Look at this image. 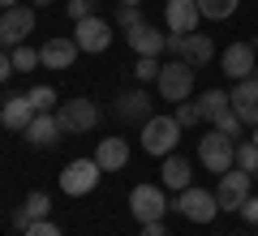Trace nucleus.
<instances>
[{"mask_svg": "<svg viewBox=\"0 0 258 236\" xmlns=\"http://www.w3.org/2000/svg\"><path fill=\"white\" fill-rule=\"evenodd\" d=\"M237 5L241 0H198V13L211 18V22H228L232 13H237Z\"/></svg>", "mask_w": 258, "mask_h": 236, "instance_id": "5701e85b", "label": "nucleus"}, {"mask_svg": "<svg viewBox=\"0 0 258 236\" xmlns=\"http://www.w3.org/2000/svg\"><path fill=\"white\" fill-rule=\"evenodd\" d=\"M74 60H78L74 35H56V39H47V43L39 47V64H43V69H74Z\"/></svg>", "mask_w": 258, "mask_h": 236, "instance_id": "4468645a", "label": "nucleus"}, {"mask_svg": "<svg viewBox=\"0 0 258 236\" xmlns=\"http://www.w3.org/2000/svg\"><path fill=\"white\" fill-rule=\"evenodd\" d=\"M112 26H120V30L142 26V9H138V5H120V9L112 13Z\"/></svg>", "mask_w": 258, "mask_h": 236, "instance_id": "c756f323", "label": "nucleus"}, {"mask_svg": "<svg viewBox=\"0 0 258 236\" xmlns=\"http://www.w3.org/2000/svg\"><path fill=\"white\" fill-rule=\"evenodd\" d=\"M176 125L181 129H194V125H203V108H198V99H185V103H176Z\"/></svg>", "mask_w": 258, "mask_h": 236, "instance_id": "393cba45", "label": "nucleus"}, {"mask_svg": "<svg viewBox=\"0 0 258 236\" xmlns=\"http://www.w3.org/2000/svg\"><path fill=\"white\" fill-rule=\"evenodd\" d=\"M254 60H258L254 43L237 39V43H228V47H224V56H220V69L228 73L232 82H245V77H254Z\"/></svg>", "mask_w": 258, "mask_h": 236, "instance_id": "f8f14e48", "label": "nucleus"}, {"mask_svg": "<svg viewBox=\"0 0 258 236\" xmlns=\"http://www.w3.org/2000/svg\"><path fill=\"white\" fill-rule=\"evenodd\" d=\"M9 73H18V69H13V56L0 47V82H9Z\"/></svg>", "mask_w": 258, "mask_h": 236, "instance_id": "f704fd0d", "label": "nucleus"}, {"mask_svg": "<svg viewBox=\"0 0 258 236\" xmlns=\"http://www.w3.org/2000/svg\"><path fill=\"white\" fill-rule=\"evenodd\" d=\"M198 164H203L207 172H215V176L232 172V168H237V142L224 137L220 129H211L207 137H198Z\"/></svg>", "mask_w": 258, "mask_h": 236, "instance_id": "f257e3e1", "label": "nucleus"}, {"mask_svg": "<svg viewBox=\"0 0 258 236\" xmlns=\"http://www.w3.org/2000/svg\"><path fill=\"white\" fill-rule=\"evenodd\" d=\"M30 30H35V9H30V5H13V9L0 13V47H5V52L22 47Z\"/></svg>", "mask_w": 258, "mask_h": 236, "instance_id": "0eeeda50", "label": "nucleus"}, {"mask_svg": "<svg viewBox=\"0 0 258 236\" xmlns=\"http://www.w3.org/2000/svg\"><path fill=\"white\" fill-rule=\"evenodd\" d=\"M13 227H18V232H26V227H30V219H26V210H22V206L13 210Z\"/></svg>", "mask_w": 258, "mask_h": 236, "instance_id": "4c0bfd02", "label": "nucleus"}, {"mask_svg": "<svg viewBox=\"0 0 258 236\" xmlns=\"http://www.w3.org/2000/svg\"><path fill=\"white\" fill-rule=\"evenodd\" d=\"M60 137H64V129H60V120H56V112H39V116L26 125V142L30 146H43L47 150V146H56Z\"/></svg>", "mask_w": 258, "mask_h": 236, "instance_id": "f3484780", "label": "nucleus"}, {"mask_svg": "<svg viewBox=\"0 0 258 236\" xmlns=\"http://www.w3.org/2000/svg\"><path fill=\"white\" fill-rule=\"evenodd\" d=\"M211 129H220V133H224V137H232V142H237V137H241V133H245V120H241V116H237V112H232V108H228V112H224V116H220V120H215V125H211Z\"/></svg>", "mask_w": 258, "mask_h": 236, "instance_id": "bb28decb", "label": "nucleus"}, {"mask_svg": "<svg viewBox=\"0 0 258 236\" xmlns=\"http://www.w3.org/2000/svg\"><path fill=\"white\" fill-rule=\"evenodd\" d=\"M95 9H99V0H69V5H64V13H69V22L95 18Z\"/></svg>", "mask_w": 258, "mask_h": 236, "instance_id": "2f4dec72", "label": "nucleus"}, {"mask_svg": "<svg viewBox=\"0 0 258 236\" xmlns=\"http://www.w3.org/2000/svg\"><path fill=\"white\" fill-rule=\"evenodd\" d=\"M164 22L172 35H194L203 13H198V0H164Z\"/></svg>", "mask_w": 258, "mask_h": 236, "instance_id": "ddd939ff", "label": "nucleus"}, {"mask_svg": "<svg viewBox=\"0 0 258 236\" xmlns=\"http://www.w3.org/2000/svg\"><path fill=\"white\" fill-rule=\"evenodd\" d=\"M22 236H64V232H60V227L52 223V219H35V223H30L26 232H22Z\"/></svg>", "mask_w": 258, "mask_h": 236, "instance_id": "473e14b6", "label": "nucleus"}, {"mask_svg": "<svg viewBox=\"0 0 258 236\" xmlns=\"http://www.w3.org/2000/svg\"><path fill=\"white\" fill-rule=\"evenodd\" d=\"M35 116H39V112H35V103H30L26 95H9L5 108H0V125H5V129H18V133H26V125Z\"/></svg>", "mask_w": 258, "mask_h": 236, "instance_id": "a211bd4d", "label": "nucleus"}, {"mask_svg": "<svg viewBox=\"0 0 258 236\" xmlns=\"http://www.w3.org/2000/svg\"><path fill=\"white\" fill-rule=\"evenodd\" d=\"M159 181H164V189H172V193H181V189H189L194 185V164L185 159V154H168L164 159V168H159Z\"/></svg>", "mask_w": 258, "mask_h": 236, "instance_id": "dca6fc26", "label": "nucleus"}, {"mask_svg": "<svg viewBox=\"0 0 258 236\" xmlns=\"http://www.w3.org/2000/svg\"><path fill=\"white\" fill-rule=\"evenodd\" d=\"M120 5H142V0H120Z\"/></svg>", "mask_w": 258, "mask_h": 236, "instance_id": "a19ab883", "label": "nucleus"}, {"mask_svg": "<svg viewBox=\"0 0 258 236\" xmlns=\"http://www.w3.org/2000/svg\"><path fill=\"white\" fill-rule=\"evenodd\" d=\"M168 210H172V202L164 198L159 185H134V189H129V215L138 219V223H155Z\"/></svg>", "mask_w": 258, "mask_h": 236, "instance_id": "39448f33", "label": "nucleus"}, {"mask_svg": "<svg viewBox=\"0 0 258 236\" xmlns=\"http://www.w3.org/2000/svg\"><path fill=\"white\" fill-rule=\"evenodd\" d=\"M74 43H78V52H86V56L108 52V47H112V22H103L99 13L74 22Z\"/></svg>", "mask_w": 258, "mask_h": 236, "instance_id": "6e6552de", "label": "nucleus"}, {"mask_svg": "<svg viewBox=\"0 0 258 236\" xmlns=\"http://www.w3.org/2000/svg\"><path fill=\"white\" fill-rule=\"evenodd\" d=\"M176 142H181L176 116H151L147 125H142V150L155 154V159H168V154L176 150Z\"/></svg>", "mask_w": 258, "mask_h": 236, "instance_id": "7ed1b4c3", "label": "nucleus"}, {"mask_svg": "<svg viewBox=\"0 0 258 236\" xmlns=\"http://www.w3.org/2000/svg\"><path fill=\"white\" fill-rule=\"evenodd\" d=\"M254 142H258V125H254Z\"/></svg>", "mask_w": 258, "mask_h": 236, "instance_id": "79ce46f5", "label": "nucleus"}, {"mask_svg": "<svg viewBox=\"0 0 258 236\" xmlns=\"http://www.w3.org/2000/svg\"><path fill=\"white\" fill-rule=\"evenodd\" d=\"M194 64H185V60H168L164 69H159V77H155V86H159V99L164 103H185V99H194Z\"/></svg>", "mask_w": 258, "mask_h": 236, "instance_id": "f03ea898", "label": "nucleus"}, {"mask_svg": "<svg viewBox=\"0 0 258 236\" xmlns=\"http://www.w3.org/2000/svg\"><path fill=\"white\" fill-rule=\"evenodd\" d=\"M103 168L95 164V159H74V164H64L60 172V189L69 193V198H82V193H91L95 185H99Z\"/></svg>", "mask_w": 258, "mask_h": 236, "instance_id": "9d476101", "label": "nucleus"}, {"mask_svg": "<svg viewBox=\"0 0 258 236\" xmlns=\"http://www.w3.org/2000/svg\"><path fill=\"white\" fill-rule=\"evenodd\" d=\"M95 164H99L103 172H120V168L129 164V142H125V137H99Z\"/></svg>", "mask_w": 258, "mask_h": 236, "instance_id": "aec40b11", "label": "nucleus"}, {"mask_svg": "<svg viewBox=\"0 0 258 236\" xmlns=\"http://www.w3.org/2000/svg\"><path fill=\"white\" fill-rule=\"evenodd\" d=\"M172 210H176V215H185L189 223H211V219L220 215V202H215L211 189L189 185V189H181V193L172 198Z\"/></svg>", "mask_w": 258, "mask_h": 236, "instance_id": "20e7f679", "label": "nucleus"}, {"mask_svg": "<svg viewBox=\"0 0 258 236\" xmlns=\"http://www.w3.org/2000/svg\"><path fill=\"white\" fill-rule=\"evenodd\" d=\"M254 185H258V172H254Z\"/></svg>", "mask_w": 258, "mask_h": 236, "instance_id": "37998d69", "label": "nucleus"}, {"mask_svg": "<svg viewBox=\"0 0 258 236\" xmlns=\"http://www.w3.org/2000/svg\"><path fill=\"white\" fill-rule=\"evenodd\" d=\"M181 43H185V35H172V30H168V47H164V52L176 60V56H181Z\"/></svg>", "mask_w": 258, "mask_h": 236, "instance_id": "c9c22d12", "label": "nucleus"}, {"mask_svg": "<svg viewBox=\"0 0 258 236\" xmlns=\"http://www.w3.org/2000/svg\"><path fill=\"white\" fill-rule=\"evenodd\" d=\"M237 215L245 219V223H258V193H249V198H245V206H241Z\"/></svg>", "mask_w": 258, "mask_h": 236, "instance_id": "72a5a7b5", "label": "nucleus"}, {"mask_svg": "<svg viewBox=\"0 0 258 236\" xmlns=\"http://www.w3.org/2000/svg\"><path fill=\"white\" fill-rule=\"evenodd\" d=\"M30 5H35V9H47V5H52V0H30Z\"/></svg>", "mask_w": 258, "mask_h": 236, "instance_id": "58836bf2", "label": "nucleus"}, {"mask_svg": "<svg viewBox=\"0 0 258 236\" xmlns=\"http://www.w3.org/2000/svg\"><path fill=\"white\" fill-rule=\"evenodd\" d=\"M198 108H203V120H207V125H215V120L232 108V95H228V91H203V95H198Z\"/></svg>", "mask_w": 258, "mask_h": 236, "instance_id": "4be33fe9", "label": "nucleus"}, {"mask_svg": "<svg viewBox=\"0 0 258 236\" xmlns=\"http://www.w3.org/2000/svg\"><path fill=\"white\" fill-rule=\"evenodd\" d=\"M237 168L241 172H258V142H237Z\"/></svg>", "mask_w": 258, "mask_h": 236, "instance_id": "cd10ccee", "label": "nucleus"}, {"mask_svg": "<svg viewBox=\"0 0 258 236\" xmlns=\"http://www.w3.org/2000/svg\"><path fill=\"white\" fill-rule=\"evenodd\" d=\"M125 39H129V47L138 56H159L168 47V35H159L151 22H142V26H134V30H125Z\"/></svg>", "mask_w": 258, "mask_h": 236, "instance_id": "6ab92c4d", "label": "nucleus"}, {"mask_svg": "<svg viewBox=\"0 0 258 236\" xmlns=\"http://www.w3.org/2000/svg\"><path fill=\"white\" fill-rule=\"evenodd\" d=\"M26 99L35 103V112H56V91L52 86H30Z\"/></svg>", "mask_w": 258, "mask_h": 236, "instance_id": "c85d7f7f", "label": "nucleus"}, {"mask_svg": "<svg viewBox=\"0 0 258 236\" xmlns=\"http://www.w3.org/2000/svg\"><path fill=\"white\" fill-rule=\"evenodd\" d=\"M22 210H26V219H30V223H35V219H47V215H52V198H47L43 189H35V193H26Z\"/></svg>", "mask_w": 258, "mask_h": 236, "instance_id": "b1692460", "label": "nucleus"}, {"mask_svg": "<svg viewBox=\"0 0 258 236\" xmlns=\"http://www.w3.org/2000/svg\"><path fill=\"white\" fill-rule=\"evenodd\" d=\"M112 112H116L120 125H147L155 112H151V95L147 86H134V91H120L116 99H112Z\"/></svg>", "mask_w": 258, "mask_h": 236, "instance_id": "1a4fd4ad", "label": "nucleus"}, {"mask_svg": "<svg viewBox=\"0 0 258 236\" xmlns=\"http://www.w3.org/2000/svg\"><path fill=\"white\" fill-rule=\"evenodd\" d=\"M13 69H18V73H30V69H35V64H39V47H26V43H22V47H13Z\"/></svg>", "mask_w": 258, "mask_h": 236, "instance_id": "7c9ffc66", "label": "nucleus"}, {"mask_svg": "<svg viewBox=\"0 0 258 236\" xmlns=\"http://www.w3.org/2000/svg\"><path fill=\"white\" fill-rule=\"evenodd\" d=\"M138 236H168V227H164V219H155V223H142Z\"/></svg>", "mask_w": 258, "mask_h": 236, "instance_id": "e433bc0d", "label": "nucleus"}, {"mask_svg": "<svg viewBox=\"0 0 258 236\" xmlns=\"http://www.w3.org/2000/svg\"><path fill=\"white\" fill-rule=\"evenodd\" d=\"M13 5H18V0H0V9H13Z\"/></svg>", "mask_w": 258, "mask_h": 236, "instance_id": "ea45409f", "label": "nucleus"}, {"mask_svg": "<svg viewBox=\"0 0 258 236\" xmlns=\"http://www.w3.org/2000/svg\"><path fill=\"white\" fill-rule=\"evenodd\" d=\"M159 56H138V64H134V77H138V86H147V82H155L159 77Z\"/></svg>", "mask_w": 258, "mask_h": 236, "instance_id": "a878e982", "label": "nucleus"}, {"mask_svg": "<svg viewBox=\"0 0 258 236\" xmlns=\"http://www.w3.org/2000/svg\"><path fill=\"white\" fill-rule=\"evenodd\" d=\"M56 120H60L64 133H91V129L99 125V103L86 99V95H78V99H69V103L56 108Z\"/></svg>", "mask_w": 258, "mask_h": 236, "instance_id": "423d86ee", "label": "nucleus"}, {"mask_svg": "<svg viewBox=\"0 0 258 236\" xmlns=\"http://www.w3.org/2000/svg\"><path fill=\"white\" fill-rule=\"evenodd\" d=\"M228 95H232V112L254 129L258 125V73H254V77H245V82H237Z\"/></svg>", "mask_w": 258, "mask_h": 236, "instance_id": "2eb2a0df", "label": "nucleus"}, {"mask_svg": "<svg viewBox=\"0 0 258 236\" xmlns=\"http://www.w3.org/2000/svg\"><path fill=\"white\" fill-rule=\"evenodd\" d=\"M249 181H254V172H241V168H232V172L220 176V185H215V202H220V210H241L249 198Z\"/></svg>", "mask_w": 258, "mask_h": 236, "instance_id": "9b49d317", "label": "nucleus"}, {"mask_svg": "<svg viewBox=\"0 0 258 236\" xmlns=\"http://www.w3.org/2000/svg\"><path fill=\"white\" fill-rule=\"evenodd\" d=\"M176 60H185V64H194V69H198V64L215 60V43H211L207 35H198V30H194V35H185V43H181V56H176Z\"/></svg>", "mask_w": 258, "mask_h": 236, "instance_id": "412c9836", "label": "nucleus"}]
</instances>
